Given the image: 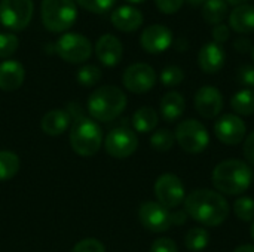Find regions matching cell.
I'll list each match as a JSON object with an SVG mask.
<instances>
[{
    "instance_id": "obj_26",
    "label": "cell",
    "mask_w": 254,
    "mask_h": 252,
    "mask_svg": "<svg viewBox=\"0 0 254 252\" xmlns=\"http://www.w3.org/2000/svg\"><path fill=\"white\" fill-rule=\"evenodd\" d=\"M210 244V233L204 227H192L185 236V245L190 252L204 251Z\"/></svg>"
},
{
    "instance_id": "obj_29",
    "label": "cell",
    "mask_w": 254,
    "mask_h": 252,
    "mask_svg": "<svg viewBox=\"0 0 254 252\" xmlns=\"http://www.w3.org/2000/svg\"><path fill=\"white\" fill-rule=\"evenodd\" d=\"M234 214L241 221H253L254 220V199L249 196H243L234 202Z\"/></svg>"
},
{
    "instance_id": "obj_22",
    "label": "cell",
    "mask_w": 254,
    "mask_h": 252,
    "mask_svg": "<svg viewBox=\"0 0 254 252\" xmlns=\"http://www.w3.org/2000/svg\"><path fill=\"white\" fill-rule=\"evenodd\" d=\"M40 126L46 135L58 137L70 126V113L64 110H51L42 117Z\"/></svg>"
},
{
    "instance_id": "obj_34",
    "label": "cell",
    "mask_w": 254,
    "mask_h": 252,
    "mask_svg": "<svg viewBox=\"0 0 254 252\" xmlns=\"http://www.w3.org/2000/svg\"><path fill=\"white\" fill-rule=\"evenodd\" d=\"M71 252H106V248L100 241L94 238H88V239L77 242Z\"/></svg>"
},
{
    "instance_id": "obj_31",
    "label": "cell",
    "mask_w": 254,
    "mask_h": 252,
    "mask_svg": "<svg viewBox=\"0 0 254 252\" xmlns=\"http://www.w3.org/2000/svg\"><path fill=\"white\" fill-rule=\"evenodd\" d=\"M185 80V71L179 65H168L161 73V82L164 86L173 88Z\"/></svg>"
},
{
    "instance_id": "obj_39",
    "label": "cell",
    "mask_w": 254,
    "mask_h": 252,
    "mask_svg": "<svg viewBox=\"0 0 254 252\" xmlns=\"http://www.w3.org/2000/svg\"><path fill=\"white\" fill-rule=\"evenodd\" d=\"M244 156L254 166V132H252L244 141Z\"/></svg>"
},
{
    "instance_id": "obj_19",
    "label": "cell",
    "mask_w": 254,
    "mask_h": 252,
    "mask_svg": "<svg viewBox=\"0 0 254 252\" xmlns=\"http://www.w3.org/2000/svg\"><path fill=\"white\" fill-rule=\"evenodd\" d=\"M25 79V70L19 61L6 59L0 62V89L6 92L21 88Z\"/></svg>"
},
{
    "instance_id": "obj_46",
    "label": "cell",
    "mask_w": 254,
    "mask_h": 252,
    "mask_svg": "<svg viewBox=\"0 0 254 252\" xmlns=\"http://www.w3.org/2000/svg\"><path fill=\"white\" fill-rule=\"evenodd\" d=\"M128 1H132V3H141V1H144V0H128Z\"/></svg>"
},
{
    "instance_id": "obj_44",
    "label": "cell",
    "mask_w": 254,
    "mask_h": 252,
    "mask_svg": "<svg viewBox=\"0 0 254 252\" xmlns=\"http://www.w3.org/2000/svg\"><path fill=\"white\" fill-rule=\"evenodd\" d=\"M192 6H199V4H204L207 0H188Z\"/></svg>"
},
{
    "instance_id": "obj_36",
    "label": "cell",
    "mask_w": 254,
    "mask_h": 252,
    "mask_svg": "<svg viewBox=\"0 0 254 252\" xmlns=\"http://www.w3.org/2000/svg\"><path fill=\"white\" fill-rule=\"evenodd\" d=\"M150 252H179V250H177V244L173 239L159 238L152 244Z\"/></svg>"
},
{
    "instance_id": "obj_7",
    "label": "cell",
    "mask_w": 254,
    "mask_h": 252,
    "mask_svg": "<svg viewBox=\"0 0 254 252\" xmlns=\"http://www.w3.org/2000/svg\"><path fill=\"white\" fill-rule=\"evenodd\" d=\"M57 53L65 62L80 64L89 59L92 53V43L88 37L77 33H65L55 43Z\"/></svg>"
},
{
    "instance_id": "obj_4",
    "label": "cell",
    "mask_w": 254,
    "mask_h": 252,
    "mask_svg": "<svg viewBox=\"0 0 254 252\" xmlns=\"http://www.w3.org/2000/svg\"><path fill=\"white\" fill-rule=\"evenodd\" d=\"M103 144L101 128L88 117L76 119L70 131V146L73 151L83 157L94 156Z\"/></svg>"
},
{
    "instance_id": "obj_42",
    "label": "cell",
    "mask_w": 254,
    "mask_h": 252,
    "mask_svg": "<svg viewBox=\"0 0 254 252\" xmlns=\"http://www.w3.org/2000/svg\"><path fill=\"white\" fill-rule=\"evenodd\" d=\"M234 252H254V245H241V247L235 248Z\"/></svg>"
},
{
    "instance_id": "obj_45",
    "label": "cell",
    "mask_w": 254,
    "mask_h": 252,
    "mask_svg": "<svg viewBox=\"0 0 254 252\" xmlns=\"http://www.w3.org/2000/svg\"><path fill=\"white\" fill-rule=\"evenodd\" d=\"M250 235H252V239L254 241V223L252 224V229H250Z\"/></svg>"
},
{
    "instance_id": "obj_3",
    "label": "cell",
    "mask_w": 254,
    "mask_h": 252,
    "mask_svg": "<svg viewBox=\"0 0 254 252\" xmlns=\"http://www.w3.org/2000/svg\"><path fill=\"white\" fill-rule=\"evenodd\" d=\"M127 107V95L113 85L97 88L88 98V111L94 120L107 123L122 114Z\"/></svg>"
},
{
    "instance_id": "obj_14",
    "label": "cell",
    "mask_w": 254,
    "mask_h": 252,
    "mask_svg": "<svg viewBox=\"0 0 254 252\" xmlns=\"http://www.w3.org/2000/svg\"><path fill=\"white\" fill-rule=\"evenodd\" d=\"M141 48L149 53H161L173 43V31L162 24H153L143 30L140 36Z\"/></svg>"
},
{
    "instance_id": "obj_24",
    "label": "cell",
    "mask_w": 254,
    "mask_h": 252,
    "mask_svg": "<svg viewBox=\"0 0 254 252\" xmlns=\"http://www.w3.org/2000/svg\"><path fill=\"white\" fill-rule=\"evenodd\" d=\"M228 9L225 0H207L202 4V18L210 25H219L226 18Z\"/></svg>"
},
{
    "instance_id": "obj_35",
    "label": "cell",
    "mask_w": 254,
    "mask_h": 252,
    "mask_svg": "<svg viewBox=\"0 0 254 252\" xmlns=\"http://www.w3.org/2000/svg\"><path fill=\"white\" fill-rule=\"evenodd\" d=\"M238 82L244 86H249V89L254 88V67L253 65H241L237 73Z\"/></svg>"
},
{
    "instance_id": "obj_27",
    "label": "cell",
    "mask_w": 254,
    "mask_h": 252,
    "mask_svg": "<svg viewBox=\"0 0 254 252\" xmlns=\"http://www.w3.org/2000/svg\"><path fill=\"white\" fill-rule=\"evenodd\" d=\"M19 171V157L13 151H0V181L12 180Z\"/></svg>"
},
{
    "instance_id": "obj_21",
    "label": "cell",
    "mask_w": 254,
    "mask_h": 252,
    "mask_svg": "<svg viewBox=\"0 0 254 252\" xmlns=\"http://www.w3.org/2000/svg\"><path fill=\"white\" fill-rule=\"evenodd\" d=\"M161 116L164 117L165 122L173 123L182 117L186 108V101L185 97L177 92V91H170L167 92L162 100H161Z\"/></svg>"
},
{
    "instance_id": "obj_40",
    "label": "cell",
    "mask_w": 254,
    "mask_h": 252,
    "mask_svg": "<svg viewBox=\"0 0 254 252\" xmlns=\"http://www.w3.org/2000/svg\"><path fill=\"white\" fill-rule=\"evenodd\" d=\"M234 48H235L240 53H247V52L253 50V46H252L250 39H244V37L237 39L235 43H234Z\"/></svg>"
},
{
    "instance_id": "obj_13",
    "label": "cell",
    "mask_w": 254,
    "mask_h": 252,
    "mask_svg": "<svg viewBox=\"0 0 254 252\" xmlns=\"http://www.w3.org/2000/svg\"><path fill=\"white\" fill-rule=\"evenodd\" d=\"M214 134L217 140L226 146H237L244 141L247 126L237 114H223L216 120Z\"/></svg>"
},
{
    "instance_id": "obj_9",
    "label": "cell",
    "mask_w": 254,
    "mask_h": 252,
    "mask_svg": "<svg viewBox=\"0 0 254 252\" xmlns=\"http://www.w3.org/2000/svg\"><path fill=\"white\" fill-rule=\"evenodd\" d=\"M138 147V138L135 132L131 128L119 126L112 129L106 140H104V149L106 153L115 159H125L135 153Z\"/></svg>"
},
{
    "instance_id": "obj_10",
    "label": "cell",
    "mask_w": 254,
    "mask_h": 252,
    "mask_svg": "<svg viewBox=\"0 0 254 252\" xmlns=\"http://www.w3.org/2000/svg\"><path fill=\"white\" fill-rule=\"evenodd\" d=\"M155 195L158 203L168 209L180 206L186 199L185 186L182 180L174 174H164L158 177L155 183Z\"/></svg>"
},
{
    "instance_id": "obj_8",
    "label": "cell",
    "mask_w": 254,
    "mask_h": 252,
    "mask_svg": "<svg viewBox=\"0 0 254 252\" xmlns=\"http://www.w3.org/2000/svg\"><path fill=\"white\" fill-rule=\"evenodd\" d=\"M33 0H0V22L12 30H24L33 18Z\"/></svg>"
},
{
    "instance_id": "obj_6",
    "label": "cell",
    "mask_w": 254,
    "mask_h": 252,
    "mask_svg": "<svg viewBox=\"0 0 254 252\" xmlns=\"http://www.w3.org/2000/svg\"><path fill=\"white\" fill-rule=\"evenodd\" d=\"M174 137L179 146L189 154L202 153L210 144V135L207 128L195 119L180 122L176 128Z\"/></svg>"
},
{
    "instance_id": "obj_17",
    "label": "cell",
    "mask_w": 254,
    "mask_h": 252,
    "mask_svg": "<svg viewBox=\"0 0 254 252\" xmlns=\"http://www.w3.org/2000/svg\"><path fill=\"white\" fill-rule=\"evenodd\" d=\"M226 53L222 48V45L216 42L205 43L198 53V64L201 70L207 74H216L219 73L225 65Z\"/></svg>"
},
{
    "instance_id": "obj_23",
    "label": "cell",
    "mask_w": 254,
    "mask_h": 252,
    "mask_svg": "<svg viewBox=\"0 0 254 252\" xmlns=\"http://www.w3.org/2000/svg\"><path fill=\"white\" fill-rule=\"evenodd\" d=\"M159 122V116L152 107H141L132 114V128L140 134L152 132Z\"/></svg>"
},
{
    "instance_id": "obj_43",
    "label": "cell",
    "mask_w": 254,
    "mask_h": 252,
    "mask_svg": "<svg viewBox=\"0 0 254 252\" xmlns=\"http://www.w3.org/2000/svg\"><path fill=\"white\" fill-rule=\"evenodd\" d=\"M228 4H234V6H241V4H247V1L250 0H225Z\"/></svg>"
},
{
    "instance_id": "obj_41",
    "label": "cell",
    "mask_w": 254,
    "mask_h": 252,
    "mask_svg": "<svg viewBox=\"0 0 254 252\" xmlns=\"http://www.w3.org/2000/svg\"><path fill=\"white\" fill-rule=\"evenodd\" d=\"M171 218H173V224H177V226H182L186 223L188 220V214L186 211H177L174 214H171Z\"/></svg>"
},
{
    "instance_id": "obj_5",
    "label": "cell",
    "mask_w": 254,
    "mask_h": 252,
    "mask_svg": "<svg viewBox=\"0 0 254 252\" xmlns=\"http://www.w3.org/2000/svg\"><path fill=\"white\" fill-rule=\"evenodd\" d=\"M40 16L43 25L54 33L71 28L77 18L74 0H42Z\"/></svg>"
},
{
    "instance_id": "obj_2",
    "label": "cell",
    "mask_w": 254,
    "mask_h": 252,
    "mask_svg": "<svg viewBox=\"0 0 254 252\" xmlns=\"http://www.w3.org/2000/svg\"><path fill=\"white\" fill-rule=\"evenodd\" d=\"M253 181L252 168L238 159L220 162L213 171V184L220 195H243Z\"/></svg>"
},
{
    "instance_id": "obj_28",
    "label": "cell",
    "mask_w": 254,
    "mask_h": 252,
    "mask_svg": "<svg viewBox=\"0 0 254 252\" xmlns=\"http://www.w3.org/2000/svg\"><path fill=\"white\" fill-rule=\"evenodd\" d=\"M176 141L174 134L170 129H158L152 134L150 137V146L156 150V151H168L173 149Z\"/></svg>"
},
{
    "instance_id": "obj_16",
    "label": "cell",
    "mask_w": 254,
    "mask_h": 252,
    "mask_svg": "<svg viewBox=\"0 0 254 252\" xmlns=\"http://www.w3.org/2000/svg\"><path fill=\"white\" fill-rule=\"evenodd\" d=\"M95 53L100 62L106 67H115L121 62L124 46L122 42L113 34H103L95 45Z\"/></svg>"
},
{
    "instance_id": "obj_33",
    "label": "cell",
    "mask_w": 254,
    "mask_h": 252,
    "mask_svg": "<svg viewBox=\"0 0 254 252\" xmlns=\"http://www.w3.org/2000/svg\"><path fill=\"white\" fill-rule=\"evenodd\" d=\"M80 7L92 12V13H106L110 10L116 0H74Z\"/></svg>"
},
{
    "instance_id": "obj_15",
    "label": "cell",
    "mask_w": 254,
    "mask_h": 252,
    "mask_svg": "<svg viewBox=\"0 0 254 252\" xmlns=\"http://www.w3.org/2000/svg\"><path fill=\"white\" fill-rule=\"evenodd\" d=\"M195 108L204 119H214L223 108V95L214 86H202L195 94Z\"/></svg>"
},
{
    "instance_id": "obj_30",
    "label": "cell",
    "mask_w": 254,
    "mask_h": 252,
    "mask_svg": "<svg viewBox=\"0 0 254 252\" xmlns=\"http://www.w3.org/2000/svg\"><path fill=\"white\" fill-rule=\"evenodd\" d=\"M101 80V70L95 65H83L77 71V82L82 86H94Z\"/></svg>"
},
{
    "instance_id": "obj_25",
    "label": "cell",
    "mask_w": 254,
    "mask_h": 252,
    "mask_svg": "<svg viewBox=\"0 0 254 252\" xmlns=\"http://www.w3.org/2000/svg\"><path fill=\"white\" fill-rule=\"evenodd\" d=\"M232 110L240 116L254 114V89H241L231 98Z\"/></svg>"
},
{
    "instance_id": "obj_38",
    "label": "cell",
    "mask_w": 254,
    "mask_h": 252,
    "mask_svg": "<svg viewBox=\"0 0 254 252\" xmlns=\"http://www.w3.org/2000/svg\"><path fill=\"white\" fill-rule=\"evenodd\" d=\"M211 34H213L214 42L219 43V45H222V43H225V42L229 40V37H231V28L228 25H225V24H219V25H214Z\"/></svg>"
},
{
    "instance_id": "obj_47",
    "label": "cell",
    "mask_w": 254,
    "mask_h": 252,
    "mask_svg": "<svg viewBox=\"0 0 254 252\" xmlns=\"http://www.w3.org/2000/svg\"><path fill=\"white\" fill-rule=\"evenodd\" d=\"M252 52H253V61H254V46H253V50H252Z\"/></svg>"
},
{
    "instance_id": "obj_18",
    "label": "cell",
    "mask_w": 254,
    "mask_h": 252,
    "mask_svg": "<svg viewBox=\"0 0 254 252\" xmlns=\"http://www.w3.org/2000/svg\"><path fill=\"white\" fill-rule=\"evenodd\" d=\"M110 19H112V24L124 33H132V31L138 30L144 21L141 10L134 6H129V4L116 7L112 12Z\"/></svg>"
},
{
    "instance_id": "obj_11",
    "label": "cell",
    "mask_w": 254,
    "mask_h": 252,
    "mask_svg": "<svg viewBox=\"0 0 254 252\" xmlns=\"http://www.w3.org/2000/svg\"><path fill=\"white\" fill-rule=\"evenodd\" d=\"M122 82L129 92L146 94L156 85V71L146 62H135L124 71Z\"/></svg>"
},
{
    "instance_id": "obj_1",
    "label": "cell",
    "mask_w": 254,
    "mask_h": 252,
    "mask_svg": "<svg viewBox=\"0 0 254 252\" xmlns=\"http://www.w3.org/2000/svg\"><path fill=\"white\" fill-rule=\"evenodd\" d=\"M186 214L205 227H216L226 221L231 206L223 195L210 189L190 192L185 199Z\"/></svg>"
},
{
    "instance_id": "obj_32",
    "label": "cell",
    "mask_w": 254,
    "mask_h": 252,
    "mask_svg": "<svg viewBox=\"0 0 254 252\" xmlns=\"http://www.w3.org/2000/svg\"><path fill=\"white\" fill-rule=\"evenodd\" d=\"M19 40L12 33H0V58L12 56L18 49Z\"/></svg>"
},
{
    "instance_id": "obj_20",
    "label": "cell",
    "mask_w": 254,
    "mask_h": 252,
    "mask_svg": "<svg viewBox=\"0 0 254 252\" xmlns=\"http://www.w3.org/2000/svg\"><path fill=\"white\" fill-rule=\"evenodd\" d=\"M229 27L240 34H250L254 31V6H235L229 13Z\"/></svg>"
},
{
    "instance_id": "obj_12",
    "label": "cell",
    "mask_w": 254,
    "mask_h": 252,
    "mask_svg": "<svg viewBox=\"0 0 254 252\" xmlns=\"http://www.w3.org/2000/svg\"><path fill=\"white\" fill-rule=\"evenodd\" d=\"M138 220L143 227L153 233H162L173 226L171 212L158 202H144L138 209Z\"/></svg>"
},
{
    "instance_id": "obj_37",
    "label": "cell",
    "mask_w": 254,
    "mask_h": 252,
    "mask_svg": "<svg viewBox=\"0 0 254 252\" xmlns=\"http://www.w3.org/2000/svg\"><path fill=\"white\" fill-rule=\"evenodd\" d=\"M155 3H156V7L162 13L171 15V13H176L182 9L185 0H155Z\"/></svg>"
}]
</instances>
